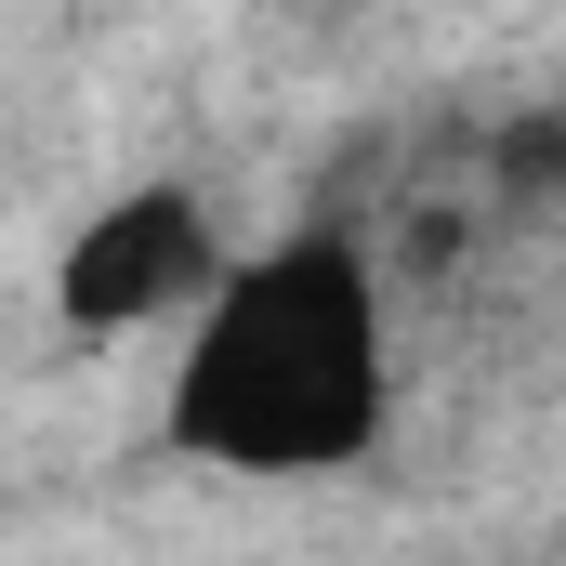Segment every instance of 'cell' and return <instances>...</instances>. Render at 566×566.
<instances>
[{"mask_svg": "<svg viewBox=\"0 0 566 566\" xmlns=\"http://www.w3.org/2000/svg\"><path fill=\"white\" fill-rule=\"evenodd\" d=\"M224 264H238V251H224V224H211L198 185H119V198L80 211L66 251H53V329H66V343H145V329H185V316L211 303Z\"/></svg>", "mask_w": 566, "mask_h": 566, "instance_id": "obj_2", "label": "cell"}, {"mask_svg": "<svg viewBox=\"0 0 566 566\" xmlns=\"http://www.w3.org/2000/svg\"><path fill=\"white\" fill-rule=\"evenodd\" d=\"M396 422V316L356 238L303 224L277 251H238L211 303L185 316L158 434L211 474L303 488V474H356Z\"/></svg>", "mask_w": 566, "mask_h": 566, "instance_id": "obj_1", "label": "cell"}]
</instances>
